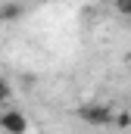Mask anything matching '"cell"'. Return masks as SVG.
<instances>
[{
	"instance_id": "1",
	"label": "cell",
	"mask_w": 131,
	"mask_h": 134,
	"mask_svg": "<svg viewBox=\"0 0 131 134\" xmlns=\"http://www.w3.org/2000/svg\"><path fill=\"white\" fill-rule=\"evenodd\" d=\"M75 115H78L84 125H91V128H106V125H112V119H116L112 106H106V103H81V106L75 109Z\"/></svg>"
},
{
	"instance_id": "2",
	"label": "cell",
	"mask_w": 131,
	"mask_h": 134,
	"mask_svg": "<svg viewBox=\"0 0 131 134\" xmlns=\"http://www.w3.org/2000/svg\"><path fill=\"white\" fill-rule=\"evenodd\" d=\"M28 119L22 109H3L0 112V134H28Z\"/></svg>"
},
{
	"instance_id": "3",
	"label": "cell",
	"mask_w": 131,
	"mask_h": 134,
	"mask_svg": "<svg viewBox=\"0 0 131 134\" xmlns=\"http://www.w3.org/2000/svg\"><path fill=\"white\" fill-rule=\"evenodd\" d=\"M0 19H3V22L22 19V3H6V6H0Z\"/></svg>"
},
{
	"instance_id": "4",
	"label": "cell",
	"mask_w": 131,
	"mask_h": 134,
	"mask_svg": "<svg viewBox=\"0 0 131 134\" xmlns=\"http://www.w3.org/2000/svg\"><path fill=\"white\" fill-rule=\"evenodd\" d=\"M112 6H116V13H119L122 19H131V0H116Z\"/></svg>"
},
{
	"instance_id": "5",
	"label": "cell",
	"mask_w": 131,
	"mask_h": 134,
	"mask_svg": "<svg viewBox=\"0 0 131 134\" xmlns=\"http://www.w3.org/2000/svg\"><path fill=\"white\" fill-rule=\"evenodd\" d=\"M9 97H13V87H9V81H3V78H0V106H6Z\"/></svg>"
},
{
	"instance_id": "6",
	"label": "cell",
	"mask_w": 131,
	"mask_h": 134,
	"mask_svg": "<svg viewBox=\"0 0 131 134\" xmlns=\"http://www.w3.org/2000/svg\"><path fill=\"white\" fill-rule=\"evenodd\" d=\"M125 63H128V69H131V53H128V56H125Z\"/></svg>"
},
{
	"instance_id": "7",
	"label": "cell",
	"mask_w": 131,
	"mask_h": 134,
	"mask_svg": "<svg viewBox=\"0 0 131 134\" xmlns=\"http://www.w3.org/2000/svg\"><path fill=\"white\" fill-rule=\"evenodd\" d=\"M0 109H3V106H0Z\"/></svg>"
}]
</instances>
